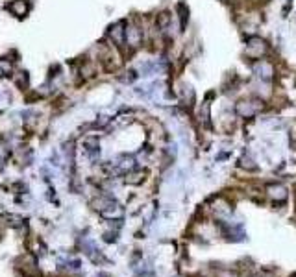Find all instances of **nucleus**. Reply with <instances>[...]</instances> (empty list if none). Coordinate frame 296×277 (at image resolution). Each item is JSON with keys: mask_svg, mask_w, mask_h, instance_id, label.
Instances as JSON below:
<instances>
[{"mask_svg": "<svg viewBox=\"0 0 296 277\" xmlns=\"http://www.w3.org/2000/svg\"><path fill=\"white\" fill-rule=\"evenodd\" d=\"M244 54L250 59H257V61H259V59H263L265 56L269 54V43L259 37H252L250 41H248V45H246Z\"/></svg>", "mask_w": 296, "mask_h": 277, "instance_id": "nucleus-2", "label": "nucleus"}, {"mask_svg": "<svg viewBox=\"0 0 296 277\" xmlns=\"http://www.w3.org/2000/svg\"><path fill=\"white\" fill-rule=\"evenodd\" d=\"M263 107H265V103L261 102L259 98H244V100H239V102H237L235 111L241 118H252V116H256Z\"/></svg>", "mask_w": 296, "mask_h": 277, "instance_id": "nucleus-1", "label": "nucleus"}, {"mask_svg": "<svg viewBox=\"0 0 296 277\" xmlns=\"http://www.w3.org/2000/svg\"><path fill=\"white\" fill-rule=\"evenodd\" d=\"M267 196L272 201L282 203V201L287 200V187L282 183H270V185H267Z\"/></svg>", "mask_w": 296, "mask_h": 277, "instance_id": "nucleus-3", "label": "nucleus"}, {"mask_svg": "<svg viewBox=\"0 0 296 277\" xmlns=\"http://www.w3.org/2000/svg\"><path fill=\"white\" fill-rule=\"evenodd\" d=\"M254 71L257 72V76L261 78V80H270V78L274 76V67L267 59H259L256 63V67H254Z\"/></svg>", "mask_w": 296, "mask_h": 277, "instance_id": "nucleus-4", "label": "nucleus"}]
</instances>
